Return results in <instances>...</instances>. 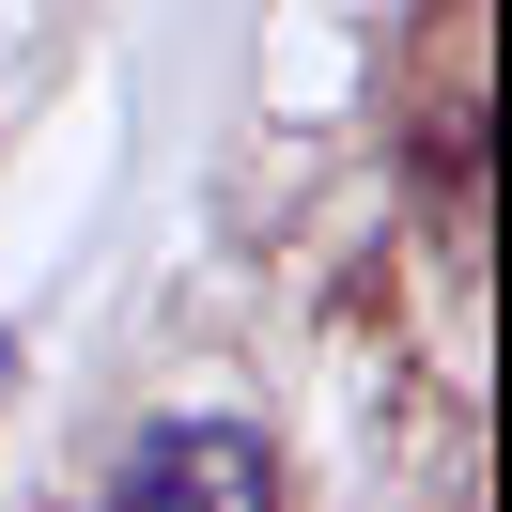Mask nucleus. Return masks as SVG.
<instances>
[{"label":"nucleus","instance_id":"obj_1","mask_svg":"<svg viewBox=\"0 0 512 512\" xmlns=\"http://www.w3.org/2000/svg\"><path fill=\"white\" fill-rule=\"evenodd\" d=\"M109 512H280V466L249 419H156L109 481Z\"/></svg>","mask_w":512,"mask_h":512}]
</instances>
